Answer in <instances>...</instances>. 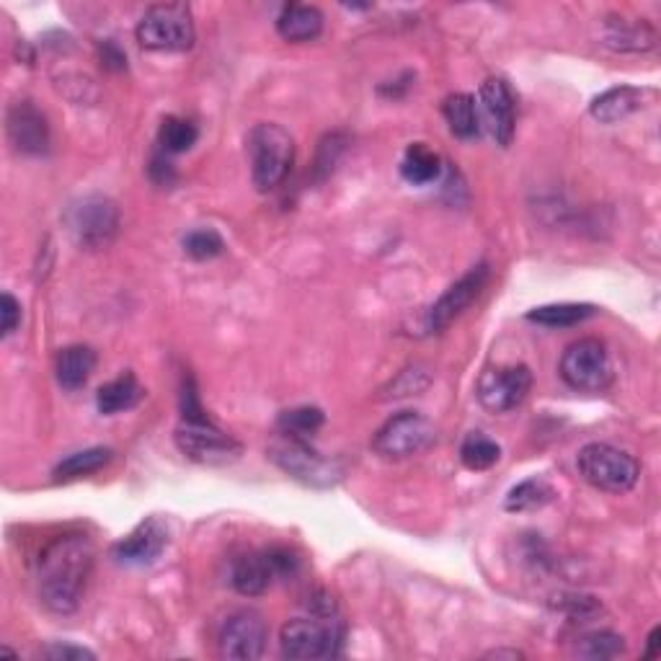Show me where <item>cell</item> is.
I'll use <instances>...</instances> for the list:
<instances>
[{
    "label": "cell",
    "mask_w": 661,
    "mask_h": 661,
    "mask_svg": "<svg viewBox=\"0 0 661 661\" xmlns=\"http://www.w3.org/2000/svg\"><path fill=\"white\" fill-rule=\"evenodd\" d=\"M94 568V545L86 536L58 538L39 558V600L58 615L79 610Z\"/></svg>",
    "instance_id": "obj_1"
},
{
    "label": "cell",
    "mask_w": 661,
    "mask_h": 661,
    "mask_svg": "<svg viewBox=\"0 0 661 661\" xmlns=\"http://www.w3.org/2000/svg\"><path fill=\"white\" fill-rule=\"evenodd\" d=\"M251 179L259 192H274L290 176L295 164V140L285 127L262 122L249 132Z\"/></svg>",
    "instance_id": "obj_2"
},
{
    "label": "cell",
    "mask_w": 661,
    "mask_h": 661,
    "mask_svg": "<svg viewBox=\"0 0 661 661\" xmlns=\"http://www.w3.org/2000/svg\"><path fill=\"white\" fill-rule=\"evenodd\" d=\"M576 466L587 483L610 494H628L641 478V466L628 449H621L610 442H589L576 455Z\"/></svg>",
    "instance_id": "obj_3"
},
{
    "label": "cell",
    "mask_w": 661,
    "mask_h": 661,
    "mask_svg": "<svg viewBox=\"0 0 661 661\" xmlns=\"http://www.w3.org/2000/svg\"><path fill=\"white\" fill-rule=\"evenodd\" d=\"M137 45L147 52H187L194 45V19L187 3H156L135 29Z\"/></svg>",
    "instance_id": "obj_4"
},
{
    "label": "cell",
    "mask_w": 661,
    "mask_h": 661,
    "mask_svg": "<svg viewBox=\"0 0 661 661\" xmlns=\"http://www.w3.org/2000/svg\"><path fill=\"white\" fill-rule=\"evenodd\" d=\"M68 233L81 249L96 251L115 241L119 230V207L104 194H86L65 209Z\"/></svg>",
    "instance_id": "obj_5"
},
{
    "label": "cell",
    "mask_w": 661,
    "mask_h": 661,
    "mask_svg": "<svg viewBox=\"0 0 661 661\" xmlns=\"http://www.w3.org/2000/svg\"><path fill=\"white\" fill-rule=\"evenodd\" d=\"M558 372L568 388L600 393L613 383V360L600 339H579L566 347Z\"/></svg>",
    "instance_id": "obj_6"
},
{
    "label": "cell",
    "mask_w": 661,
    "mask_h": 661,
    "mask_svg": "<svg viewBox=\"0 0 661 661\" xmlns=\"http://www.w3.org/2000/svg\"><path fill=\"white\" fill-rule=\"evenodd\" d=\"M269 457L274 460V466H279L287 476L305 483V486H334L341 476L336 462H330L323 455L315 453V449L308 445V440L292 437V434H283L279 440H274L269 447Z\"/></svg>",
    "instance_id": "obj_7"
},
{
    "label": "cell",
    "mask_w": 661,
    "mask_h": 661,
    "mask_svg": "<svg viewBox=\"0 0 661 661\" xmlns=\"http://www.w3.org/2000/svg\"><path fill=\"white\" fill-rule=\"evenodd\" d=\"M434 442H437V429L432 421L417 411H404L377 429L372 449L388 460H406V457L424 453Z\"/></svg>",
    "instance_id": "obj_8"
},
{
    "label": "cell",
    "mask_w": 661,
    "mask_h": 661,
    "mask_svg": "<svg viewBox=\"0 0 661 661\" xmlns=\"http://www.w3.org/2000/svg\"><path fill=\"white\" fill-rule=\"evenodd\" d=\"M341 644V630L334 621H319V617H295L283 625L279 646L287 659L315 661L336 657Z\"/></svg>",
    "instance_id": "obj_9"
},
{
    "label": "cell",
    "mask_w": 661,
    "mask_h": 661,
    "mask_svg": "<svg viewBox=\"0 0 661 661\" xmlns=\"http://www.w3.org/2000/svg\"><path fill=\"white\" fill-rule=\"evenodd\" d=\"M176 445L200 466H228L241 457V445L213 421H184L176 429Z\"/></svg>",
    "instance_id": "obj_10"
},
{
    "label": "cell",
    "mask_w": 661,
    "mask_h": 661,
    "mask_svg": "<svg viewBox=\"0 0 661 661\" xmlns=\"http://www.w3.org/2000/svg\"><path fill=\"white\" fill-rule=\"evenodd\" d=\"M532 388V372L527 364H502V368L483 370L478 377L476 396L491 413H506L517 409Z\"/></svg>",
    "instance_id": "obj_11"
},
{
    "label": "cell",
    "mask_w": 661,
    "mask_h": 661,
    "mask_svg": "<svg viewBox=\"0 0 661 661\" xmlns=\"http://www.w3.org/2000/svg\"><path fill=\"white\" fill-rule=\"evenodd\" d=\"M266 638H269V628H266L264 615L259 610L245 608L223 623L217 646H220L225 659L253 661L264 653Z\"/></svg>",
    "instance_id": "obj_12"
},
{
    "label": "cell",
    "mask_w": 661,
    "mask_h": 661,
    "mask_svg": "<svg viewBox=\"0 0 661 661\" xmlns=\"http://www.w3.org/2000/svg\"><path fill=\"white\" fill-rule=\"evenodd\" d=\"M489 274V264H478L468 274H462L455 285H449L445 295L429 308L426 330L440 334V330H445L455 319H460V315L473 305V300L481 295L483 287H486Z\"/></svg>",
    "instance_id": "obj_13"
},
{
    "label": "cell",
    "mask_w": 661,
    "mask_h": 661,
    "mask_svg": "<svg viewBox=\"0 0 661 661\" xmlns=\"http://www.w3.org/2000/svg\"><path fill=\"white\" fill-rule=\"evenodd\" d=\"M478 117H483V124L491 132V137L496 140L498 145L506 147L515 137V94H512L509 83L504 79H489L481 86V94H478Z\"/></svg>",
    "instance_id": "obj_14"
},
{
    "label": "cell",
    "mask_w": 661,
    "mask_h": 661,
    "mask_svg": "<svg viewBox=\"0 0 661 661\" xmlns=\"http://www.w3.org/2000/svg\"><path fill=\"white\" fill-rule=\"evenodd\" d=\"M168 525L160 517H147L130 536L111 548V555L124 566H147L158 561L168 545Z\"/></svg>",
    "instance_id": "obj_15"
},
{
    "label": "cell",
    "mask_w": 661,
    "mask_h": 661,
    "mask_svg": "<svg viewBox=\"0 0 661 661\" xmlns=\"http://www.w3.org/2000/svg\"><path fill=\"white\" fill-rule=\"evenodd\" d=\"M11 145L24 156H45L49 147V127L41 111L32 101H16L5 115Z\"/></svg>",
    "instance_id": "obj_16"
},
{
    "label": "cell",
    "mask_w": 661,
    "mask_h": 661,
    "mask_svg": "<svg viewBox=\"0 0 661 661\" xmlns=\"http://www.w3.org/2000/svg\"><path fill=\"white\" fill-rule=\"evenodd\" d=\"M274 579H277V568H274L269 551L241 555V558H236L233 572H230V584L243 597L264 594Z\"/></svg>",
    "instance_id": "obj_17"
},
{
    "label": "cell",
    "mask_w": 661,
    "mask_h": 661,
    "mask_svg": "<svg viewBox=\"0 0 661 661\" xmlns=\"http://www.w3.org/2000/svg\"><path fill=\"white\" fill-rule=\"evenodd\" d=\"M277 32L285 41H313L323 32V13L315 5L290 3L277 19Z\"/></svg>",
    "instance_id": "obj_18"
},
{
    "label": "cell",
    "mask_w": 661,
    "mask_h": 661,
    "mask_svg": "<svg viewBox=\"0 0 661 661\" xmlns=\"http://www.w3.org/2000/svg\"><path fill=\"white\" fill-rule=\"evenodd\" d=\"M145 398V388L132 372H124L107 385H101L96 393V406L104 417H115V413L135 409L140 400Z\"/></svg>",
    "instance_id": "obj_19"
},
{
    "label": "cell",
    "mask_w": 661,
    "mask_h": 661,
    "mask_svg": "<svg viewBox=\"0 0 661 661\" xmlns=\"http://www.w3.org/2000/svg\"><path fill=\"white\" fill-rule=\"evenodd\" d=\"M96 351L86 344H73L58 354V383L65 390H81L96 370Z\"/></svg>",
    "instance_id": "obj_20"
},
{
    "label": "cell",
    "mask_w": 661,
    "mask_h": 661,
    "mask_svg": "<svg viewBox=\"0 0 661 661\" xmlns=\"http://www.w3.org/2000/svg\"><path fill=\"white\" fill-rule=\"evenodd\" d=\"M644 94L633 86H617L600 94L589 107V115H592L597 122L602 124H615L628 119L633 111L641 109Z\"/></svg>",
    "instance_id": "obj_21"
},
{
    "label": "cell",
    "mask_w": 661,
    "mask_h": 661,
    "mask_svg": "<svg viewBox=\"0 0 661 661\" xmlns=\"http://www.w3.org/2000/svg\"><path fill=\"white\" fill-rule=\"evenodd\" d=\"M442 173V160L432 147L424 143H413L406 147V156L400 160V176L409 181L411 187L434 184Z\"/></svg>",
    "instance_id": "obj_22"
},
{
    "label": "cell",
    "mask_w": 661,
    "mask_h": 661,
    "mask_svg": "<svg viewBox=\"0 0 661 661\" xmlns=\"http://www.w3.org/2000/svg\"><path fill=\"white\" fill-rule=\"evenodd\" d=\"M449 132L460 140H470L481 132V117H478V104L470 94H453L442 104Z\"/></svg>",
    "instance_id": "obj_23"
},
{
    "label": "cell",
    "mask_w": 661,
    "mask_h": 661,
    "mask_svg": "<svg viewBox=\"0 0 661 661\" xmlns=\"http://www.w3.org/2000/svg\"><path fill=\"white\" fill-rule=\"evenodd\" d=\"M608 45L621 52H646L657 45V32L644 21H610Z\"/></svg>",
    "instance_id": "obj_24"
},
{
    "label": "cell",
    "mask_w": 661,
    "mask_h": 661,
    "mask_svg": "<svg viewBox=\"0 0 661 661\" xmlns=\"http://www.w3.org/2000/svg\"><path fill=\"white\" fill-rule=\"evenodd\" d=\"M594 315V305L587 302H555V305H543L527 313V321L538 323L545 328H572L579 326Z\"/></svg>",
    "instance_id": "obj_25"
},
{
    "label": "cell",
    "mask_w": 661,
    "mask_h": 661,
    "mask_svg": "<svg viewBox=\"0 0 661 661\" xmlns=\"http://www.w3.org/2000/svg\"><path fill=\"white\" fill-rule=\"evenodd\" d=\"M555 496L553 486L543 478H527V481L517 483L515 489H509V494L504 498L506 512H536L543 509L545 504H551Z\"/></svg>",
    "instance_id": "obj_26"
},
{
    "label": "cell",
    "mask_w": 661,
    "mask_h": 661,
    "mask_svg": "<svg viewBox=\"0 0 661 661\" xmlns=\"http://www.w3.org/2000/svg\"><path fill=\"white\" fill-rule=\"evenodd\" d=\"M111 449L109 447H88L83 449V453L70 455L68 460H62L58 468H55V478L58 481H73V478H83L96 473V470H101L104 466H109L111 462Z\"/></svg>",
    "instance_id": "obj_27"
},
{
    "label": "cell",
    "mask_w": 661,
    "mask_h": 661,
    "mask_svg": "<svg viewBox=\"0 0 661 661\" xmlns=\"http://www.w3.org/2000/svg\"><path fill=\"white\" fill-rule=\"evenodd\" d=\"M498 457H502V447H498L491 437H486V434H478V432L468 434L460 447V460L468 470L494 468Z\"/></svg>",
    "instance_id": "obj_28"
},
{
    "label": "cell",
    "mask_w": 661,
    "mask_h": 661,
    "mask_svg": "<svg viewBox=\"0 0 661 661\" xmlns=\"http://www.w3.org/2000/svg\"><path fill=\"white\" fill-rule=\"evenodd\" d=\"M196 137H200V130L189 122V119L181 117H166L164 124H160V147L171 156H179V153L192 151L196 145Z\"/></svg>",
    "instance_id": "obj_29"
},
{
    "label": "cell",
    "mask_w": 661,
    "mask_h": 661,
    "mask_svg": "<svg viewBox=\"0 0 661 661\" xmlns=\"http://www.w3.org/2000/svg\"><path fill=\"white\" fill-rule=\"evenodd\" d=\"M623 651V636H617L613 630L587 633V636H581L579 644H576V653H579L581 659H615L621 657Z\"/></svg>",
    "instance_id": "obj_30"
},
{
    "label": "cell",
    "mask_w": 661,
    "mask_h": 661,
    "mask_svg": "<svg viewBox=\"0 0 661 661\" xmlns=\"http://www.w3.org/2000/svg\"><path fill=\"white\" fill-rule=\"evenodd\" d=\"M225 251V241L223 236L213 228H200L192 230L184 238V253L192 256L194 262H209V259H217Z\"/></svg>",
    "instance_id": "obj_31"
},
{
    "label": "cell",
    "mask_w": 661,
    "mask_h": 661,
    "mask_svg": "<svg viewBox=\"0 0 661 661\" xmlns=\"http://www.w3.org/2000/svg\"><path fill=\"white\" fill-rule=\"evenodd\" d=\"M279 426H283V434H292V437L305 440L323 426V411L315 409V406H302V409L283 413Z\"/></svg>",
    "instance_id": "obj_32"
},
{
    "label": "cell",
    "mask_w": 661,
    "mask_h": 661,
    "mask_svg": "<svg viewBox=\"0 0 661 661\" xmlns=\"http://www.w3.org/2000/svg\"><path fill=\"white\" fill-rule=\"evenodd\" d=\"M0 319H3V323H0V334L3 336H11L19 328L21 302L11 292H3V298H0Z\"/></svg>",
    "instance_id": "obj_33"
},
{
    "label": "cell",
    "mask_w": 661,
    "mask_h": 661,
    "mask_svg": "<svg viewBox=\"0 0 661 661\" xmlns=\"http://www.w3.org/2000/svg\"><path fill=\"white\" fill-rule=\"evenodd\" d=\"M41 657L52 659V661H94L96 653L83 649V646H70V644H55V646H47L45 651H41Z\"/></svg>",
    "instance_id": "obj_34"
},
{
    "label": "cell",
    "mask_w": 661,
    "mask_h": 661,
    "mask_svg": "<svg viewBox=\"0 0 661 661\" xmlns=\"http://www.w3.org/2000/svg\"><path fill=\"white\" fill-rule=\"evenodd\" d=\"M151 176H153V181H156L158 187H168V184H173V181H176L173 166L168 164V160H166L164 156H156V158H153V164H151Z\"/></svg>",
    "instance_id": "obj_35"
},
{
    "label": "cell",
    "mask_w": 661,
    "mask_h": 661,
    "mask_svg": "<svg viewBox=\"0 0 661 661\" xmlns=\"http://www.w3.org/2000/svg\"><path fill=\"white\" fill-rule=\"evenodd\" d=\"M101 60H104V65L111 70H122L127 65V58L119 52V47L115 45V41H107V45L101 47Z\"/></svg>",
    "instance_id": "obj_36"
},
{
    "label": "cell",
    "mask_w": 661,
    "mask_h": 661,
    "mask_svg": "<svg viewBox=\"0 0 661 661\" xmlns=\"http://www.w3.org/2000/svg\"><path fill=\"white\" fill-rule=\"evenodd\" d=\"M659 638H661V628H653L649 636V651H646V659H657L659 657Z\"/></svg>",
    "instance_id": "obj_37"
}]
</instances>
